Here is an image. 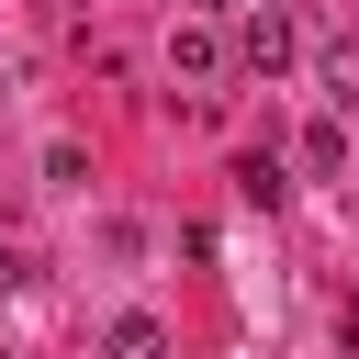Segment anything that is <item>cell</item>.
Instances as JSON below:
<instances>
[{"mask_svg":"<svg viewBox=\"0 0 359 359\" xmlns=\"http://www.w3.org/2000/svg\"><path fill=\"white\" fill-rule=\"evenodd\" d=\"M292 45H303V34H292V11H280V0H269V11H247V22H236V56H247V67H258V79H280V67H292Z\"/></svg>","mask_w":359,"mask_h":359,"instance_id":"1","label":"cell"},{"mask_svg":"<svg viewBox=\"0 0 359 359\" xmlns=\"http://www.w3.org/2000/svg\"><path fill=\"white\" fill-rule=\"evenodd\" d=\"M168 67H180V79H224V34H213V22L191 11V22L168 34Z\"/></svg>","mask_w":359,"mask_h":359,"instance_id":"2","label":"cell"},{"mask_svg":"<svg viewBox=\"0 0 359 359\" xmlns=\"http://www.w3.org/2000/svg\"><path fill=\"white\" fill-rule=\"evenodd\" d=\"M101 359H168V325H157V314H112Z\"/></svg>","mask_w":359,"mask_h":359,"instance_id":"3","label":"cell"},{"mask_svg":"<svg viewBox=\"0 0 359 359\" xmlns=\"http://www.w3.org/2000/svg\"><path fill=\"white\" fill-rule=\"evenodd\" d=\"M303 168H314V180H337V168H348V135H337V123H314V135H303Z\"/></svg>","mask_w":359,"mask_h":359,"instance_id":"4","label":"cell"},{"mask_svg":"<svg viewBox=\"0 0 359 359\" xmlns=\"http://www.w3.org/2000/svg\"><path fill=\"white\" fill-rule=\"evenodd\" d=\"M11 280H22V258H11V247H0V292H11Z\"/></svg>","mask_w":359,"mask_h":359,"instance_id":"5","label":"cell"}]
</instances>
